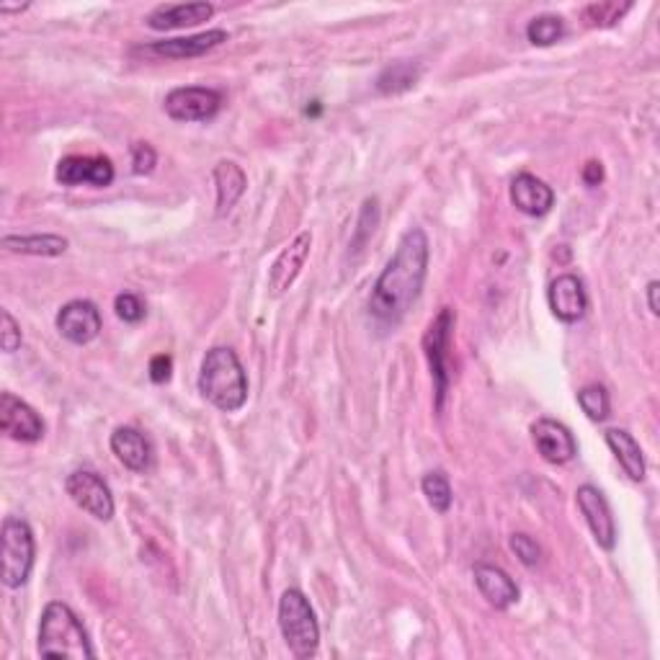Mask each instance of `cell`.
<instances>
[{"label": "cell", "mask_w": 660, "mask_h": 660, "mask_svg": "<svg viewBox=\"0 0 660 660\" xmlns=\"http://www.w3.org/2000/svg\"><path fill=\"white\" fill-rule=\"evenodd\" d=\"M28 5L26 3H21V5H11V3H0V13H21V11H26Z\"/></svg>", "instance_id": "cell-36"}, {"label": "cell", "mask_w": 660, "mask_h": 660, "mask_svg": "<svg viewBox=\"0 0 660 660\" xmlns=\"http://www.w3.org/2000/svg\"><path fill=\"white\" fill-rule=\"evenodd\" d=\"M65 491L77 508L85 514L94 516L96 521H111L113 519V495L106 480L94 470H75L68 475Z\"/></svg>", "instance_id": "cell-7"}, {"label": "cell", "mask_w": 660, "mask_h": 660, "mask_svg": "<svg viewBox=\"0 0 660 660\" xmlns=\"http://www.w3.org/2000/svg\"><path fill=\"white\" fill-rule=\"evenodd\" d=\"M508 548L516 557H519V563L527 567H537L539 560H542V550H539V544L529 535H521V531L508 539Z\"/></svg>", "instance_id": "cell-29"}, {"label": "cell", "mask_w": 660, "mask_h": 660, "mask_svg": "<svg viewBox=\"0 0 660 660\" xmlns=\"http://www.w3.org/2000/svg\"><path fill=\"white\" fill-rule=\"evenodd\" d=\"M604 439H607V446L616 457V463H620V467L624 470V475H627L629 480L643 482L648 467H645L643 449H640V444L635 442V436L624 429H609Z\"/></svg>", "instance_id": "cell-21"}, {"label": "cell", "mask_w": 660, "mask_h": 660, "mask_svg": "<svg viewBox=\"0 0 660 660\" xmlns=\"http://www.w3.org/2000/svg\"><path fill=\"white\" fill-rule=\"evenodd\" d=\"M312 232L308 230L300 232L287 248H281V253L276 255L272 268H268V289H272V295H284L287 289H292L297 276L302 274L304 264H308Z\"/></svg>", "instance_id": "cell-15"}, {"label": "cell", "mask_w": 660, "mask_h": 660, "mask_svg": "<svg viewBox=\"0 0 660 660\" xmlns=\"http://www.w3.org/2000/svg\"><path fill=\"white\" fill-rule=\"evenodd\" d=\"M0 431L13 442L37 444L45 436L41 416L13 393L0 395Z\"/></svg>", "instance_id": "cell-9"}, {"label": "cell", "mask_w": 660, "mask_h": 660, "mask_svg": "<svg viewBox=\"0 0 660 660\" xmlns=\"http://www.w3.org/2000/svg\"><path fill=\"white\" fill-rule=\"evenodd\" d=\"M452 331H454V310L444 308L439 315L434 317V323L429 325L423 336V353L429 359V369L431 377H434V406L436 413L444 410V400L446 393H449V340H452Z\"/></svg>", "instance_id": "cell-6"}, {"label": "cell", "mask_w": 660, "mask_h": 660, "mask_svg": "<svg viewBox=\"0 0 660 660\" xmlns=\"http://www.w3.org/2000/svg\"><path fill=\"white\" fill-rule=\"evenodd\" d=\"M578 406L591 421L601 423L612 416V397H609L604 385H586L578 389Z\"/></svg>", "instance_id": "cell-26"}, {"label": "cell", "mask_w": 660, "mask_h": 660, "mask_svg": "<svg viewBox=\"0 0 660 660\" xmlns=\"http://www.w3.org/2000/svg\"><path fill=\"white\" fill-rule=\"evenodd\" d=\"M21 340H24V336H21V325L9 310H3L0 312V349L5 353H13L21 346Z\"/></svg>", "instance_id": "cell-31"}, {"label": "cell", "mask_w": 660, "mask_h": 660, "mask_svg": "<svg viewBox=\"0 0 660 660\" xmlns=\"http://www.w3.org/2000/svg\"><path fill=\"white\" fill-rule=\"evenodd\" d=\"M475 586H478L480 596L493 609L514 607L521 596L516 580L499 565H488V563L475 565Z\"/></svg>", "instance_id": "cell-18"}, {"label": "cell", "mask_w": 660, "mask_h": 660, "mask_svg": "<svg viewBox=\"0 0 660 660\" xmlns=\"http://www.w3.org/2000/svg\"><path fill=\"white\" fill-rule=\"evenodd\" d=\"M658 292H660V281L652 279L648 284V308L652 315H660V304H658Z\"/></svg>", "instance_id": "cell-35"}, {"label": "cell", "mask_w": 660, "mask_h": 660, "mask_svg": "<svg viewBox=\"0 0 660 660\" xmlns=\"http://www.w3.org/2000/svg\"><path fill=\"white\" fill-rule=\"evenodd\" d=\"M57 331L75 346H85L101 333V312L91 300H70L57 312Z\"/></svg>", "instance_id": "cell-12"}, {"label": "cell", "mask_w": 660, "mask_h": 660, "mask_svg": "<svg viewBox=\"0 0 660 660\" xmlns=\"http://www.w3.org/2000/svg\"><path fill=\"white\" fill-rule=\"evenodd\" d=\"M531 442L542 454L544 463L550 465H567L578 457L576 436L555 418H539V421L531 423Z\"/></svg>", "instance_id": "cell-11"}, {"label": "cell", "mask_w": 660, "mask_h": 660, "mask_svg": "<svg viewBox=\"0 0 660 660\" xmlns=\"http://www.w3.org/2000/svg\"><path fill=\"white\" fill-rule=\"evenodd\" d=\"M170 372H173V359L168 353H158V357L151 359V380L155 385H166L170 380Z\"/></svg>", "instance_id": "cell-33"}, {"label": "cell", "mask_w": 660, "mask_h": 660, "mask_svg": "<svg viewBox=\"0 0 660 660\" xmlns=\"http://www.w3.org/2000/svg\"><path fill=\"white\" fill-rule=\"evenodd\" d=\"M248 176L245 170L232 160H219L215 166V189H217V215L223 217L238 204L245 194Z\"/></svg>", "instance_id": "cell-22"}, {"label": "cell", "mask_w": 660, "mask_h": 660, "mask_svg": "<svg viewBox=\"0 0 660 660\" xmlns=\"http://www.w3.org/2000/svg\"><path fill=\"white\" fill-rule=\"evenodd\" d=\"M199 393L223 413H238L248 403V374L238 353L227 346H215L199 369Z\"/></svg>", "instance_id": "cell-2"}, {"label": "cell", "mask_w": 660, "mask_h": 660, "mask_svg": "<svg viewBox=\"0 0 660 660\" xmlns=\"http://www.w3.org/2000/svg\"><path fill=\"white\" fill-rule=\"evenodd\" d=\"M155 166H158V153H155L153 145L147 142H134L132 145V170L137 176H147L153 173Z\"/></svg>", "instance_id": "cell-32"}, {"label": "cell", "mask_w": 660, "mask_h": 660, "mask_svg": "<svg viewBox=\"0 0 660 660\" xmlns=\"http://www.w3.org/2000/svg\"><path fill=\"white\" fill-rule=\"evenodd\" d=\"M279 629L284 643L295 658L308 660L317 656L321 648V624L315 609L300 588H287L279 599Z\"/></svg>", "instance_id": "cell-4"}, {"label": "cell", "mask_w": 660, "mask_h": 660, "mask_svg": "<svg viewBox=\"0 0 660 660\" xmlns=\"http://www.w3.org/2000/svg\"><path fill=\"white\" fill-rule=\"evenodd\" d=\"M629 9H633V3H624V5H620V3H593L584 11V16L591 26H612Z\"/></svg>", "instance_id": "cell-28"}, {"label": "cell", "mask_w": 660, "mask_h": 660, "mask_svg": "<svg viewBox=\"0 0 660 660\" xmlns=\"http://www.w3.org/2000/svg\"><path fill=\"white\" fill-rule=\"evenodd\" d=\"M421 491L425 495V501H429V506L436 511V514H446V511L452 508V485H449V478L442 470L436 472H429L425 478L421 480Z\"/></svg>", "instance_id": "cell-27"}, {"label": "cell", "mask_w": 660, "mask_h": 660, "mask_svg": "<svg viewBox=\"0 0 660 660\" xmlns=\"http://www.w3.org/2000/svg\"><path fill=\"white\" fill-rule=\"evenodd\" d=\"M565 34V21L555 16V13H542V16L531 19L527 26V37L531 45L537 47H550L557 39H563Z\"/></svg>", "instance_id": "cell-25"}, {"label": "cell", "mask_w": 660, "mask_h": 660, "mask_svg": "<svg viewBox=\"0 0 660 660\" xmlns=\"http://www.w3.org/2000/svg\"><path fill=\"white\" fill-rule=\"evenodd\" d=\"M55 179L62 183V187H88L104 189L111 187L113 181V166L109 158H101V155H68L57 163Z\"/></svg>", "instance_id": "cell-13"}, {"label": "cell", "mask_w": 660, "mask_h": 660, "mask_svg": "<svg viewBox=\"0 0 660 660\" xmlns=\"http://www.w3.org/2000/svg\"><path fill=\"white\" fill-rule=\"evenodd\" d=\"M68 240L60 236H5L3 248L11 253L41 255V259H55L68 251Z\"/></svg>", "instance_id": "cell-23"}, {"label": "cell", "mask_w": 660, "mask_h": 660, "mask_svg": "<svg viewBox=\"0 0 660 660\" xmlns=\"http://www.w3.org/2000/svg\"><path fill=\"white\" fill-rule=\"evenodd\" d=\"M431 243L421 227H410L397 243L393 259L382 268L369 297V315L380 325H395L408 315L418 295H421L425 274H429Z\"/></svg>", "instance_id": "cell-1"}, {"label": "cell", "mask_w": 660, "mask_h": 660, "mask_svg": "<svg viewBox=\"0 0 660 660\" xmlns=\"http://www.w3.org/2000/svg\"><path fill=\"white\" fill-rule=\"evenodd\" d=\"M113 310H117L119 321H124V323H140L147 312L145 302H142L140 297L132 292L117 295V300H113Z\"/></svg>", "instance_id": "cell-30"}, {"label": "cell", "mask_w": 660, "mask_h": 660, "mask_svg": "<svg viewBox=\"0 0 660 660\" xmlns=\"http://www.w3.org/2000/svg\"><path fill=\"white\" fill-rule=\"evenodd\" d=\"M113 457L132 472H147L153 467V444L134 425H119L109 439Z\"/></svg>", "instance_id": "cell-17"}, {"label": "cell", "mask_w": 660, "mask_h": 660, "mask_svg": "<svg viewBox=\"0 0 660 660\" xmlns=\"http://www.w3.org/2000/svg\"><path fill=\"white\" fill-rule=\"evenodd\" d=\"M0 542H3V586L21 588L26 586L32 576L34 557H37V542H34V531L26 519L21 516H5L3 531H0Z\"/></svg>", "instance_id": "cell-5"}, {"label": "cell", "mask_w": 660, "mask_h": 660, "mask_svg": "<svg viewBox=\"0 0 660 660\" xmlns=\"http://www.w3.org/2000/svg\"><path fill=\"white\" fill-rule=\"evenodd\" d=\"M230 39L225 28H209V32L194 34V37H176V39H163L153 41V45L140 47L137 52L151 55V57H166V60H187V57H202L212 52V49L225 45Z\"/></svg>", "instance_id": "cell-16"}, {"label": "cell", "mask_w": 660, "mask_h": 660, "mask_svg": "<svg viewBox=\"0 0 660 660\" xmlns=\"http://www.w3.org/2000/svg\"><path fill=\"white\" fill-rule=\"evenodd\" d=\"M548 302L552 315H555L560 323L573 325L584 321L588 310V295L584 281H580L576 274H560L557 279L550 281Z\"/></svg>", "instance_id": "cell-14"}, {"label": "cell", "mask_w": 660, "mask_h": 660, "mask_svg": "<svg viewBox=\"0 0 660 660\" xmlns=\"http://www.w3.org/2000/svg\"><path fill=\"white\" fill-rule=\"evenodd\" d=\"M212 16H215V5L212 3H166L158 5L147 16V26L155 28V32H170V28L196 26Z\"/></svg>", "instance_id": "cell-20"}, {"label": "cell", "mask_w": 660, "mask_h": 660, "mask_svg": "<svg viewBox=\"0 0 660 660\" xmlns=\"http://www.w3.org/2000/svg\"><path fill=\"white\" fill-rule=\"evenodd\" d=\"M576 503L580 514H584L588 529H591L596 544H599L601 550L612 552L616 548V521L607 495L596 485H580L576 493Z\"/></svg>", "instance_id": "cell-10"}, {"label": "cell", "mask_w": 660, "mask_h": 660, "mask_svg": "<svg viewBox=\"0 0 660 660\" xmlns=\"http://www.w3.org/2000/svg\"><path fill=\"white\" fill-rule=\"evenodd\" d=\"M511 202L529 217H544L555 207V191L531 173H519L511 181Z\"/></svg>", "instance_id": "cell-19"}, {"label": "cell", "mask_w": 660, "mask_h": 660, "mask_svg": "<svg viewBox=\"0 0 660 660\" xmlns=\"http://www.w3.org/2000/svg\"><path fill=\"white\" fill-rule=\"evenodd\" d=\"M421 77V68L410 60H397L393 65H387L382 70L377 77V91L385 96H395V94H406V91L413 88Z\"/></svg>", "instance_id": "cell-24"}, {"label": "cell", "mask_w": 660, "mask_h": 660, "mask_svg": "<svg viewBox=\"0 0 660 660\" xmlns=\"http://www.w3.org/2000/svg\"><path fill=\"white\" fill-rule=\"evenodd\" d=\"M580 176H584L586 187H599L604 181V166L599 160H588L584 170H580Z\"/></svg>", "instance_id": "cell-34"}, {"label": "cell", "mask_w": 660, "mask_h": 660, "mask_svg": "<svg viewBox=\"0 0 660 660\" xmlns=\"http://www.w3.org/2000/svg\"><path fill=\"white\" fill-rule=\"evenodd\" d=\"M37 650L41 658H70V660H88L96 658V650L91 648L88 633L77 614L62 601H49L39 620V643Z\"/></svg>", "instance_id": "cell-3"}, {"label": "cell", "mask_w": 660, "mask_h": 660, "mask_svg": "<svg viewBox=\"0 0 660 660\" xmlns=\"http://www.w3.org/2000/svg\"><path fill=\"white\" fill-rule=\"evenodd\" d=\"M163 109L173 122H209L223 109V94L215 88H202V85L173 88L166 96Z\"/></svg>", "instance_id": "cell-8"}]
</instances>
